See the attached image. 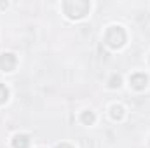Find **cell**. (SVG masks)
Returning a JSON list of instances; mask_svg holds the SVG:
<instances>
[{"label":"cell","instance_id":"cell-1","mask_svg":"<svg viewBox=\"0 0 150 148\" xmlns=\"http://www.w3.org/2000/svg\"><path fill=\"white\" fill-rule=\"evenodd\" d=\"M63 9L70 19H80L91 11V4L86 0H68L63 4Z\"/></svg>","mask_w":150,"mask_h":148},{"label":"cell","instance_id":"cell-2","mask_svg":"<svg viewBox=\"0 0 150 148\" xmlns=\"http://www.w3.org/2000/svg\"><path fill=\"white\" fill-rule=\"evenodd\" d=\"M127 40V35H126V30L120 26V25H113L107 30L105 33V44L112 49H120Z\"/></svg>","mask_w":150,"mask_h":148},{"label":"cell","instance_id":"cell-3","mask_svg":"<svg viewBox=\"0 0 150 148\" xmlns=\"http://www.w3.org/2000/svg\"><path fill=\"white\" fill-rule=\"evenodd\" d=\"M18 65V59L12 52H4L0 56V70L2 72H12Z\"/></svg>","mask_w":150,"mask_h":148},{"label":"cell","instance_id":"cell-4","mask_svg":"<svg viewBox=\"0 0 150 148\" xmlns=\"http://www.w3.org/2000/svg\"><path fill=\"white\" fill-rule=\"evenodd\" d=\"M129 84L134 91H143L149 84V77L145 73H133L129 77Z\"/></svg>","mask_w":150,"mask_h":148},{"label":"cell","instance_id":"cell-5","mask_svg":"<svg viewBox=\"0 0 150 148\" xmlns=\"http://www.w3.org/2000/svg\"><path fill=\"white\" fill-rule=\"evenodd\" d=\"M12 147L14 148H28L30 147V136H26V134H16L12 138Z\"/></svg>","mask_w":150,"mask_h":148},{"label":"cell","instance_id":"cell-6","mask_svg":"<svg viewBox=\"0 0 150 148\" xmlns=\"http://www.w3.org/2000/svg\"><path fill=\"white\" fill-rule=\"evenodd\" d=\"M80 120H82V124H86V125H93L94 120H96V115H94L91 110H86V111H82Z\"/></svg>","mask_w":150,"mask_h":148},{"label":"cell","instance_id":"cell-7","mask_svg":"<svg viewBox=\"0 0 150 148\" xmlns=\"http://www.w3.org/2000/svg\"><path fill=\"white\" fill-rule=\"evenodd\" d=\"M110 115H112L113 120H122V118H124V106L113 105L112 108H110Z\"/></svg>","mask_w":150,"mask_h":148},{"label":"cell","instance_id":"cell-8","mask_svg":"<svg viewBox=\"0 0 150 148\" xmlns=\"http://www.w3.org/2000/svg\"><path fill=\"white\" fill-rule=\"evenodd\" d=\"M120 82H122V78L119 75H112L110 80H108V87L110 89H117V87H120Z\"/></svg>","mask_w":150,"mask_h":148},{"label":"cell","instance_id":"cell-9","mask_svg":"<svg viewBox=\"0 0 150 148\" xmlns=\"http://www.w3.org/2000/svg\"><path fill=\"white\" fill-rule=\"evenodd\" d=\"M7 99H9V89L4 84H0V105H4Z\"/></svg>","mask_w":150,"mask_h":148},{"label":"cell","instance_id":"cell-10","mask_svg":"<svg viewBox=\"0 0 150 148\" xmlns=\"http://www.w3.org/2000/svg\"><path fill=\"white\" fill-rule=\"evenodd\" d=\"M56 148H74L72 145H68V143H61V145H58Z\"/></svg>","mask_w":150,"mask_h":148}]
</instances>
